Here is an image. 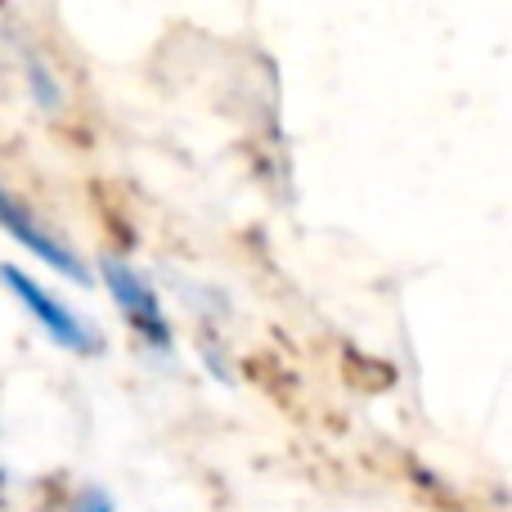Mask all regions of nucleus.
I'll return each mask as SVG.
<instances>
[{
    "instance_id": "obj_2",
    "label": "nucleus",
    "mask_w": 512,
    "mask_h": 512,
    "mask_svg": "<svg viewBox=\"0 0 512 512\" xmlns=\"http://www.w3.org/2000/svg\"><path fill=\"white\" fill-rule=\"evenodd\" d=\"M95 274L108 288V297H113L117 315L126 319V328H131L149 351L176 355V328H171V315H167V306H162L149 274H144L140 265H131L126 256H99Z\"/></svg>"
},
{
    "instance_id": "obj_1",
    "label": "nucleus",
    "mask_w": 512,
    "mask_h": 512,
    "mask_svg": "<svg viewBox=\"0 0 512 512\" xmlns=\"http://www.w3.org/2000/svg\"><path fill=\"white\" fill-rule=\"evenodd\" d=\"M0 283H5V292L27 310V315H32V324L41 328L54 346H63L68 355H81V360H90V355L104 351V333H99L95 319L77 315L59 292L45 288L41 279H32L23 265L0 261Z\"/></svg>"
},
{
    "instance_id": "obj_3",
    "label": "nucleus",
    "mask_w": 512,
    "mask_h": 512,
    "mask_svg": "<svg viewBox=\"0 0 512 512\" xmlns=\"http://www.w3.org/2000/svg\"><path fill=\"white\" fill-rule=\"evenodd\" d=\"M0 230L9 234V239L18 243V248H27L36 256V261H45L50 270H59L63 279L72 283H90V265L81 261V252H72L68 243L59 239V234L45 225V216H36L32 207L23 203V198L14 194V189L0 180Z\"/></svg>"
},
{
    "instance_id": "obj_4",
    "label": "nucleus",
    "mask_w": 512,
    "mask_h": 512,
    "mask_svg": "<svg viewBox=\"0 0 512 512\" xmlns=\"http://www.w3.org/2000/svg\"><path fill=\"white\" fill-rule=\"evenodd\" d=\"M68 512H113V499H108L104 490H81L68 504Z\"/></svg>"
}]
</instances>
